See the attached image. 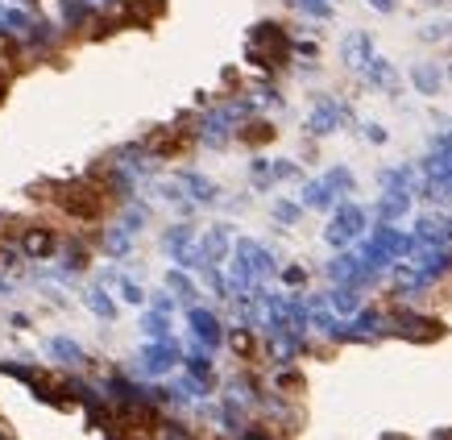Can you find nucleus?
Listing matches in <instances>:
<instances>
[{"instance_id": "1", "label": "nucleus", "mask_w": 452, "mask_h": 440, "mask_svg": "<svg viewBox=\"0 0 452 440\" xmlns=\"http://www.w3.org/2000/svg\"><path fill=\"white\" fill-rule=\"evenodd\" d=\"M58 204H62L75 220H96L108 200H104V191H100L96 183H66V187L58 191Z\"/></svg>"}, {"instance_id": "2", "label": "nucleus", "mask_w": 452, "mask_h": 440, "mask_svg": "<svg viewBox=\"0 0 452 440\" xmlns=\"http://www.w3.org/2000/svg\"><path fill=\"white\" fill-rule=\"evenodd\" d=\"M21 245H25V254H33V258H50L54 245H58V237H54L50 229H29V233L21 237Z\"/></svg>"}, {"instance_id": "3", "label": "nucleus", "mask_w": 452, "mask_h": 440, "mask_svg": "<svg viewBox=\"0 0 452 440\" xmlns=\"http://www.w3.org/2000/svg\"><path fill=\"white\" fill-rule=\"evenodd\" d=\"M50 349H54L58 358H66V362H79V345H75V341H62V337H58V341H50Z\"/></svg>"}, {"instance_id": "4", "label": "nucleus", "mask_w": 452, "mask_h": 440, "mask_svg": "<svg viewBox=\"0 0 452 440\" xmlns=\"http://www.w3.org/2000/svg\"><path fill=\"white\" fill-rule=\"evenodd\" d=\"M4 25H8V29H25L29 21H25V12H21V8H4Z\"/></svg>"}, {"instance_id": "5", "label": "nucleus", "mask_w": 452, "mask_h": 440, "mask_svg": "<svg viewBox=\"0 0 452 440\" xmlns=\"http://www.w3.org/2000/svg\"><path fill=\"white\" fill-rule=\"evenodd\" d=\"M270 133H274V129H270V125H253V129H245V133H241V137H245V141H266V137H270Z\"/></svg>"}, {"instance_id": "6", "label": "nucleus", "mask_w": 452, "mask_h": 440, "mask_svg": "<svg viewBox=\"0 0 452 440\" xmlns=\"http://www.w3.org/2000/svg\"><path fill=\"white\" fill-rule=\"evenodd\" d=\"M91 308H96V312H104V316H108V312H112V308H108V299H104V295H91Z\"/></svg>"}, {"instance_id": "7", "label": "nucleus", "mask_w": 452, "mask_h": 440, "mask_svg": "<svg viewBox=\"0 0 452 440\" xmlns=\"http://www.w3.org/2000/svg\"><path fill=\"white\" fill-rule=\"evenodd\" d=\"M0 96H4V75H0Z\"/></svg>"}]
</instances>
